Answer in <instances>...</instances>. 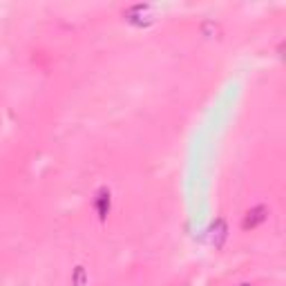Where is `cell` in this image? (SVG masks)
Segmentation results:
<instances>
[{"label":"cell","mask_w":286,"mask_h":286,"mask_svg":"<svg viewBox=\"0 0 286 286\" xmlns=\"http://www.w3.org/2000/svg\"><path fill=\"white\" fill-rule=\"evenodd\" d=\"M123 18L134 27H150L152 22L156 20L154 9H152L150 4H132V7H128L126 12H123Z\"/></svg>","instance_id":"obj_1"},{"label":"cell","mask_w":286,"mask_h":286,"mask_svg":"<svg viewBox=\"0 0 286 286\" xmlns=\"http://www.w3.org/2000/svg\"><path fill=\"white\" fill-rule=\"evenodd\" d=\"M110 204H112V194H110L108 188H101L96 192V199H94V208H96L98 212V219L101 222H106L108 214H110Z\"/></svg>","instance_id":"obj_2"},{"label":"cell","mask_w":286,"mask_h":286,"mask_svg":"<svg viewBox=\"0 0 286 286\" xmlns=\"http://www.w3.org/2000/svg\"><path fill=\"white\" fill-rule=\"evenodd\" d=\"M266 219H268V208L266 206H255L252 210L246 212L244 228L246 230H248V228H255V226H260V224H264Z\"/></svg>","instance_id":"obj_3"},{"label":"cell","mask_w":286,"mask_h":286,"mask_svg":"<svg viewBox=\"0 0 286 286\" xmlns=\"http://www.w3.org/2000/svg\"><path fill=\"white\" fill-rule=\"evenodd\" d=\"M226 230H228V228H226V224H224L222 219H217V222H214V226L210 228V242L217 246V248H222L224 242H226V237H228Z\"/></svg>","instance_id":"obj_4"},{"label":"cell","mask_w":286,"mask_h":286,"mask_svg":"<svg viewBox=\"0 0 286 286\" xmlns=\"http://www.w3.org/2000/svg\"><path fill=\"white\" fill-rule=\"evenodd\" d=\"M85 282H88V273H85V268L83 266H76L74 275H72V284L74 286H85Z\"/></svg>","instance_id":"obj_5"},{"label":"cell","mask_w":286,"mask_h":286,"mask_svg":"<svg viewBox=\"0 0 286 286\" xmlns=\"http://www.w3.org/2000/svg\"><path fill=\"white\" fill-rule=\"evenodd\" d=\"M242 286H250V284H242Z\"/></svg>","instance_id":"obj_6"}]
</instances>
